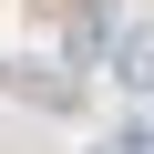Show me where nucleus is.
Returning a JSON list of instances; mask_svg holds the SVG:
<instances>
[{
	"instance_id": "f257e3e1",
	"label": "nucleus",
	"mask_w": 154,
	"mask_h": 154,
	"mask_svg": "<svg viewBox=\"0 0 154 154\" xmlns=\"http://www.w3.org/2000/svg\"><path fill=\"white\" fill-rule=\"evenodd\" d=\"M113 82H123V93H154V21H134V31L113 41Z\"/></svg>"
}]
</instances>
